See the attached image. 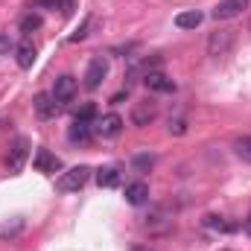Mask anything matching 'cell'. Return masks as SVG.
Returning <instances> with one entry per match:
<instances>
[{"label":"cell","mask_w":251,"mask_h":251,"mask_svg":"<svg viewBox=\"0 0 251 251\" xmlns=\"http://www.w3.org/2000/svg\"><path fill=\"white\" fill-rule=\"evenodd\" d=\"M234 152H237L246 164H251V134H246V137H237V140H234Z\"/></svg>","instance_id":"e0dca14e"},{"label":"cell","mask_w":251,"mask_h":251,"mask_svg":"<svg viewBox=\"0 0 251 251\" xmlns=\"http://www.w3.org/2000/svg\"><path fill=\"white\" fill-rule=\"evenodd\" d=\"M32 167H35L38 173H59V170H62V161H59L50 149H38V152H35Z\"/></svg>","instance_id":"8fae6325"},{"label":"cell","mask_w":251,"mask_h":251,"mask_svg":"<svg viewBox=\"0 0 251 251\" xmlns=\"http://www.w3.org/2000/svg\"><path fill=\"white\" fill-rule=\"evenodd\" d=\"M9 50H15V44H12V38H9V35H0V56H6Z\"/></svg>","instance_id":"cb8c5ba5"},{"label":"cell","mask_w":251,"mask_h":251,"mask_svg":"<svg viewBox=\"0 0 251 251\" xmlns=\"http://www.w3.org/2000/svg\"><path fill=\"white\" fill-rule=\"evenodd\" d=\"M88 178H91V167H73V170H67L62 173V178L56 181V190L59 193H76V190H82L88 184Z\"/></svg>","instance_id":"6da1fadb"},{"label":"cell","mask_w":251,"mask_h":251,"mask_svg":"<svg viewBox=\"0 0 251 251\" xmlns=\"http://www.w3.org/2000/svg\"><path fill=\"white\" fill-rule=\"evenodd\" d=\"M152 164H155L152 155H137V158H134V167H137V170H149Z\"/></svg>","instance_id":"603a6c76"},{"label":"cell","mask_w":251,"mask_h":251,"mask_svg":"<svg viewBox=\"0 0 251 251\" xmlns=\"http://www.w3.org/2000/svg\"><path fill=\"white\" fill-rule=\"evenodd\" d=\"M243 231H246V234L251 237V213L246 216V219H243Z\"/></svg>","instance_id":"4316f807"},{"label":"cell","mask_w":251,"mask_h":251,"mask_svg":"<svg viewBox=\"0 0 251 251\" xmlns=\"http://www.w3.org/2000/svg\"><path fill=\"white\" fill-rule=\"evenodd\" d=\"M131 251H149V249H143V246H137V249H131Z\"/></svg>","instance_id":"83f0119b"},{"label":"cell","mask_w":251,"mask_h":251,"mask_svg":"<svg viewBox=\"0 0 251 251\" xmlns=\"http://www.w3.org/2000/svg\"><path fill=\"white\" fill-rule=\"evenodd\" d=\"M231 47H234V35L231 32H213L210 35V41H207V53L213 56V59H219V56H228L231 53Z\"/></svg>","instance_id":"52a82bcc"},{"label":"cell","mask_w":251,"mask_h":251,"mask_svg":"<svg viewBox=\"0 0 251 251\" xmlns=\"http://www.w3.org/2000/svg\"><path fill=\"white\" fill-rule=\"evenodd\" d=\"M204 225H207V228H216V231H234V228H237V225H231V222H225L222 216H213V213L204 216Z\"/></svg>","instance_id":"d6986e66"},{"label":"cell","mask_w":251,"mask_h":251,"mask_svg":"<svg viewBox=\"0 0 251 251\" xmlns=\"http://www.w3.org/2000/svg\"><path fill=\"white\" fill-rule=\"evenodd\" d=\"M41 3H44L47 9H59V6H64V9H67V6H70V0H41Z\"/></svg>","instance_id":"484cf974"},{"label":"cell","mask_w":251,"mask_h":251,"mask_svg":"<svg viewBox=\"0 0 251 251\" xmlns=\"http://www.w3.org/2000/svg\"><path fill=\"white\" fill-rule=\"evenodd\" d=\"M94 117H97V105H94V102H85V105L76 108V114H73V120H88V123H91Z\"/></svg>","instance_id":"44dd1931"},{"label":"cell","mask_w":251,"mask_h":251,"mask_svg":"<svg viewBox=\"0 0 251 251\" xmlns=\"http://www.w3.org/2000/svg\"><path fill=\"white\" fill-rule=\"evenodd\" d=\"M97 184L100 187H120V167H102L97 170Z\"/></svg>","instance_id":"5bb4252c"},{"label":"cell","mask_w":251,"mask_h":251,"mask_svg":"<svg viewBox=\"0 0 251 251\" xmlns=\"http://www.w3.org/2000/svg\"><path fill=\"white\" fill-rule=\"evenodd\" d=\"M41 26V15H26L24 21H21V32L24 35H29V32H35Z\"/></svg>","instance_id":"ffe728a7"},{"label":"cell","mask_w":251,"mask_h":251,"mask_svg":"<svg viewBox=\"0 0 251 251\" xmlns=\"http://www.w3.org/2000/svg\"><path fill=\"white\" fill-rule=\"evenodd\" d=\"M26 158H29V137H18V140L12 143L9 155H6V167H9V173H21L24 164H26Z\"/></svg>","instance_id":"7a4b0ae2"},{"label":"cell","mask_w":251,"mask_h":251,"mask_svg":"<svg viewBox=\"0 0 251 251\" xmlns=\"http://www.w3.org/2000/svg\"><path fill=\"white\" fill-rule=\"evenodd\" d=\"M91 134H94V123H88V120H73V126L67 128V140L70 143H88Z\"/></svg>","instance_id":"4fadbf2b"},{"label":"cell","mask_w":251,"mask_h":251,"mask_svg":"<svg viewBox=\"0 0 251 251\" xmlns=\"http://www.w3.org/2000/svg\"><path fill=\"white\" fill-rule=\"evenodd\" d=\"M76 91H79V85H76V79L73 76H59L56 79V85H53V97H56V102L59 105H67V102H73L76 100Z\"/></svg>","instance_id":"277c9868"},{"label":"cell","mask_w":251,"mask_h":251,"mask_svg":"<svg viewBox=\"0 0 251 251\" xmlns=\"http://www.w3.org/2000/svg\"><path fill=\"white\" fill-rule=\"evenodd\" d=\"M35 56H38V50H35V44H32L29 38H24V41L15 47V62H18V67H24V70H29V67L35 64Z\"/></svg>","instance_id":"7c38bea8"},{"label":"cell","mask_w":251,"mask_h":251,"mask_svg":"<svg viewBox=\"0 0 251 251\" xmlns=\"http://www.w3.org/2000/svg\"><path fill=\"white\" fill-rule=\"evenodd\" d=\"M94 131H97L100 137H117V134L123 131V117H120V114H105V117H97Z\"/></svg>","instance_id":"8992f818"},{"label":"cell","mask_w":251,"mask_h":251,"mask_svg":"<svg viewBox=\"0 0 251 251\" xmlns=\"http://www.w3.org/2000/svg\"><path fill=\"white\" fill-rule=\"evenodd\" d=\"M143 82H146V88L155 91V94H173V91H176V82H173L170 76H164L161 70H146Z\"/></svg>","instance_id":"ba28073f"},{"label":"cell","mask_w":251,"mask_h":251,"mask_svg":"<svg viewBox=\"0 0 251 251\" xmlns=\"http://www.w3.org/2000/svg\"><path fill=\"white\" fill-rule=\"evenodd\" d=\"M91 24H94V18H85V24H82V26H79V29L70 35V41H73V44H76V41H82V38L88 35V26H91Z\"/></svg>","instance_id":"7402d4cb"},{"label":"cell","mask_w":251,"mask_h":251,"mask_svg":"<svg viewBox=\"0 0 251 251\" xmlns=\"http://www.w3.org/2000/svg\"><path fill=\"white\" fill-rule=\"evenodd\" d=\"M146 199H149V187H146L143 181H134V184L126 187V201H128V204H143Z\"/></svg>","instance_id":"2e32d148"},{"label":"cell","mask_w":251,"mask_h":251,"mask_svg":"<svg viewBox=\"0 0 251 251\" xmlns=\"http://www.w3.org/2000/svg\"><path fill=\"white\" fill-rule=\"evenodd\" d=\"M32 105H35V114H38L41 120H56V117L62 114V105L56 102L53 94H38Z\"/></svg>","instance_id":"5b68a950"},{"label":"cell","mask_w":251,"mask_h":251,"mask_svg":"<svg viewBox=\"0 0 251 251\" xmlns=\"http://www.w3.org/2000/svg\"><path fill=\"white\" fill-rule=\"evenodd\" d=\"M105 76H108V59L105 56H94L91 64H88V70H85V88L88 91H97Z\"/></svg>","instance_id":"3957f363"},{"label":"cell","mask_w":251,"mask_h":251,"mask_svg":"<svg viewBox=\"0 0 251 251\" xmlns=\"http://www.w3.org/2000/svg\"><path fill=\"white\" fill-rule=\"evenodd\" d=\"M225 251H228V249H225Z\"/></svg>","instance_id":"f1b7e54d"},{"label":"cell","mask_w":251,"mask_h":251,"mask_svg":"<svg viewBox=\"0 0 251 251\" xmlns=\"http://www.w3.org/2000/svg\"><path fill=\"white\" fill-rule=\"evenodd\" d=\"M158 117V105L152 102V100H146V102H134V108H131V123L134 126H149L152 120Z\"/></svg>","instance_id":"9c48e42d"},{"label":"cell","mask_w":251,"mask_h":251,"mask_svg":"<svg viewBox=\"0 0 251 251\" xmlns=\"http://www.w3.org/2000/svg\"><path fill=\"white\" fill-rule=\"evenodd\" d=\"M21 231H24V219H21V216L12 219V222H0V240L15 237V234H21Z\"/></svg>","instance_id":"ac0fdd59"},{"label":"cell","mask_w":251,"mask_h":251,"mask_svg":"<svg viewBox=\"0 0 251 251\" xmlns=\"http://www.w3.org/2000/svg\"><path fill=\"white\" fill-rule=\"evenodd\" d=\"M243 9H249V0H222V3L213 9V18H216V21H231V18H237Z\"/></svg>","instance_id":"30bf717a"},{"label":"cell","mask_w":251,"mask_h":251,"mask_svg":"<svg viewBox=\"0 0 251 251\" xmlns=\"http://www.w3.org/2000/svg\"><path fill=\"white\" fill-rule=\"evenodd\" d=\"M201 21H204V15H201L199 9H193V12H178V15H176V26H178V29H196Z\"/></svg>","instance_id":"9a60e30c"},{"label":"cell","mask_w":251,"mask_h":251,"mask_svg":"<svg viewBox=\"0 0 251 251\" xmlns=\"http://www.w3.org/2000/svg\"><path fill=\"white\" fill-rule=\"evenodd\" d=\"M170 131H173V134H184V131H187V123H184V120H176V123H170Z\"/></svg>","instance_id":"d4e9b609"}]
</instances>
